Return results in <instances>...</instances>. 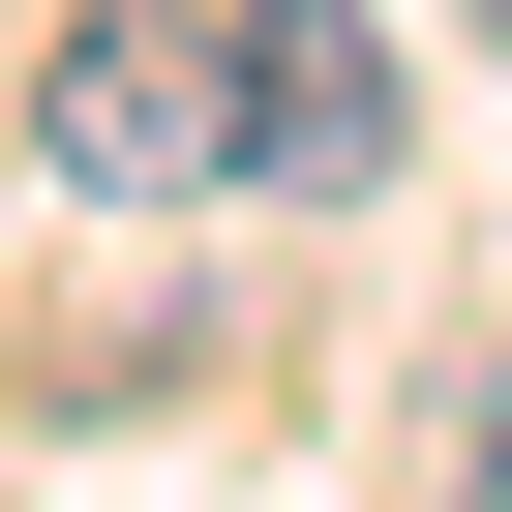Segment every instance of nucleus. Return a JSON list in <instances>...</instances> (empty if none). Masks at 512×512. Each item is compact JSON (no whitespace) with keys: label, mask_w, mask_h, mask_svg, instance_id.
I'll list each match as a JSON object with an SVG mask.
<instances>
[{"label":"nucleus","mask_w":512,"mask_h":512,"mask_svg":"<svg viewBox=\"0 0 512 512\" xmlns=\"http://www.w3.org/2000/svg\"><path fill=\"white\" fill-rule=\"evenodd\" d=\"M241 181L392 211V31H362V0H241Z\"/></svg>","instance_id":"f03ea898"},{"label":"nucleus","mask_w":512,"mask_h":512,"mask_svg":"<svg viewBox=\"0 0 512 512\" xmlns=\"http://www.w3.org/2000/svg\"><path fill=\"white\" fill-rule=\"evenodd\" d=\"M31 151H61L91 211L241 181V31H211V0H91V31H61V91H31Z\"/></svg>","instance_id":"f257e3e1"},{"label":"nucleus","mask_w":512,"mask_h":512,"mask_svg":"<svg viewBox=\"0 0 512 512\" xmlns=\"http://www.w3.org/2000/svg\"><path fill=\"white\" fill-rule=\"evenodd\" d=\"M482 482H512V422H482Z\"/></svg>","instance_id":"7ed1b4c3"},{"label":"nucleus","mask_w":512,"mask_h":512,"mask_svg":"<svg viewBox=\"0 0 512 512\" xmlns=\"http://www.w3.org/2000/svg\"><path fill=\"white\" fill-rule=\"evenodd\" d=\"M482 31H512V0H482Z\"/></svg>","instance_id":"20e7f679"}]
</instances>
